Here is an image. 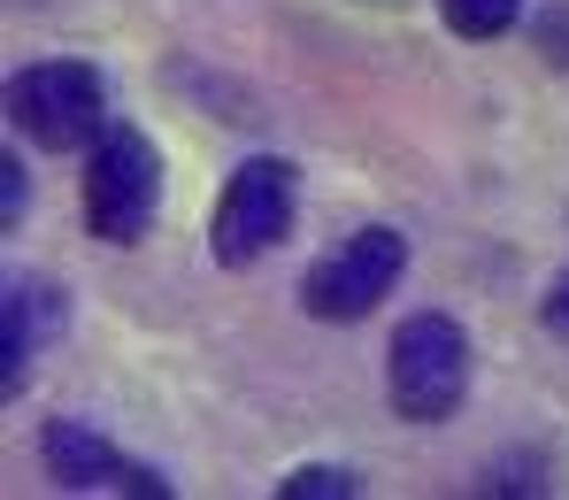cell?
<instances>
[{"mask_svg":"<svg viewBox=\"0 0 569 500\" xmlns=\"http://www.w3.org/2000/svg\"><path fill=\"white\" fill-rule=\"evenodd\" d=\"M8 123L31 139V147H86L108 123V100H100L93 62H31L8 78Z\"/></svg>","mask_w":569,"mask_h":500,"instance_id":"4","label":"cell"},{"mask_svg":"<svg viewBox=\"0 0 569 500\" xmlns=\"http://www.w3.org/2000/svg\"><path fill=\"white\" fill-rule=\"evenodd\" d=\"M39 454H47L54 486H70V493H139V500H170V478H162V470H147V462L116 454L100 431H86V423H47V431H39Z\"/></svg>","mask_w":569,"mask_h":500,"instance_id":"6","label":"cell"},{"mask_svg":"<svg viewBox=\"0 0 569 500\" xmlns=\"http://www.w3.org/2000/svg\"><path fill=\"white\" fill-rule=\"evenodd\" d=\"M154 200H162V162H154V147H147L131 123H123V131H100L93 162H86V223H93V239H108V247L147 239Z\"/></svg>","mask_w":569,"mask_h":500,"instance_id":"3","label":"cell"},{"mask_svg":"<svg viewBox=\"0 0 569 500\" xmlns=\"http://www.w3.org/2000/svg\"><path fill=\"white\" fill-rule=\"evenodd\" d=\"M547 323H555V331H569V278L547 293Z\"/></svg>","mask_w":569,"mask_h":500,"instance_id":"11","label":"cell"},{"mask_svg":"<svg viewBox=\"0 0 569 500\" xmlns=\"http://www.w3.org/2000/svg\"><path fill=\"white\" fill-rule=\"evenodd\" d=\"M385 386H392V408L408 423H447L462 393H470V339L455 316H408L392 331V354H385Z\"/></svg>","mask_w":569,"mask_h":500,"instance_id":"1","label":"cell"},{"mask_svg":"<svg viewBox=\"0 0 569 500\" xmlns=\"http://www.w3.org/2000/svg\"><path fill=\"white\" fill-rule=\"evenodd\" d=\"M0 208H8V223L23 216V162L16 154H0Z\"/></svg>","mask_w":569,"mask_h":500,"instance_id":"10","label":"cell"},{"mask_svg":"<svg viewBox=\"0 0 569 500\" xmlns=\"http://www.w3.org/2000/svg\"><path fill=\"white\" fill-rule=\"evenodd\" d=\"M308 493H355V478L347 470H292L284 478V500H308Z\"/></svg>","mask_w":569,"mask_h":500,"instance_id":"9","label":"cell"},{"mask_svg":"<svg viewBox=\"0 0 569 500\" xmlns=\"http://www.w3.org/2000/svg\"><path fill=\"white\" fill-rule=\"evenodd\" d=\"M447 8V23L462 31V39H500L516 16H523V0H439Z\"/></svg>","mask_w":569,"mask_h":500,"instance_id":"8","label":"cell"},{"mask_svg":"<svg viewBox=\"0 0 569 500\" xmlns=\"http://www.w3.org/2000/svg\"><path fill=\"white\" fill-rule=\"evenodd\" d=\"M400 270H408V239L385 231V223H370V231H355L339 254H323V262L308 270L300 308L323 316V323H362V316L400 286Z\"/></svg>","mask_w":569,"mask_h":500,"instance_id":"5","label":"cell"},{"mask_svg":"<svg viewBox=\"0 0 569 500\" xmlns=\"http://www.w3.org/2000/svg\"><path fill=\"white\" fill-rule=\"evenodd\" d=\"M292 200H300V178H292V162L278 154H254V162H239L231 170V186L216 200V223H208V247H216V262L223 270H247V262H262L270 247H278L284 231H292Z\"/></svg>","mask_w":569,"mask_h":500,"instance_id":"2","label":"cell"},{"mask_svg":"<svg viewBox=\"0 0 569 500\" xmlns=\"http://www.w3.org/2000/svg\"><path fill=\"white\" fill-rule=\"evenodd\" d=\"M62 323V300L54 286H39V278H8V300H0V393L16 400L23 393V378H31V347L47 339Z\"/></svg>","mask_w":569,"mask_h":500,"instance_id":"7","label":"cell"}]
</instances>
